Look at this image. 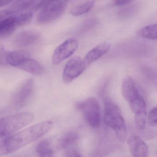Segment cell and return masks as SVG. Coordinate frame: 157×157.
<instances>
[{
	"mask_svg": "<svg viewBox=\"0 0 157 157\" xmlns=\"http://www.w3.org/2000/svg\"><path fill=\"white\" fill-rule=\"evenodd\" d=\"M94 1H88L74 6L71 11V13L73 16H78L89 12L94 7Z\"/></svg>",
	"mask_w": 157,
	"mask_h": 157,
	"instance_id": "obj_19",
	"label": "cell"
},
{
	"mask_svg": "<svg viewBox=\"0 0 157 157\" xmlns=\"http://www.w3.org/2000/svg\"><path fill=\"white\" fill-rule=\"evenodd\" d=\"M1 65L2 64H6V56H7V52L5 51L4 48H3L1 47Z\"/></svg>",
	"mask_w": 157,
	"mask_h": 157,
	"instance_id": "obj_25",
	"label": "cell"
},
{
	"mask_svg": "<svg viewBox=\"0 0 157 157\" xmlns=\"http://www.w3.org/2000/svg\"><path fill=\"white\" fill-rule=\"evenodd\" d=\"M67 2L48 1L46 5L41 10L37 18V22L41 25L51 23L59 19L65 12Z\"/></svg>",
	"mask_w": 157,
	"mask_h": 157,
	"instance_id": "obj_6",
	"label": "cell"
},
{
	"mask_svg": "<svg viewBox=\"0 0 157 157\" xmlns=\"http://www.w3.org/2000/svg\"><path fill=\"white\" fill-rule=\"evenodd\" d=\"M12 1H4L2 2H1V7H4V6H6V5H9V4H11L12 3Z\"/></svg>",
	"mask_w": 157,
	"mask_h": 157,
	"instance_id": "obj_28",
	"label": "cell"
},
{
	"mask_svg": "<svg viewBox=\"0 0 157 157\" xmlns=\"http://www.w3.org/2000/svg\"><path fill=\"white\" fill-rule=\"evenodd\" d=\"M148 124L151 127L157 126V107L152 109L147 117Z\"/></svg>",
	"mask_w": 157,
	"mask_h": 157,
	"instance_id": "obj_24",
	"label": "cell"
},
{
	"mask_svg": "<svg viewBox=\"0 0 157 157\" xmlns=\"http://www.w3.org/2000/svg\"><path fill=\"white\" fill-rule=\"evenodd\" d=\"M78 42L77 39L70 38L59 46L54 52L52 57L54 65H57L73 55L78 49Z\"/></svg>",
	"mask_w": 157,
	"mask_h": 157,
	"instance_id": "obj_8",
	"label": "cell"
},
{
	"mask_svg": "<svg viewBox=\"0 0 157 157\" xmlns=\"http://www.w3.org/2000/svg\"><path fill=\"white\" fill-rule=\"evenodd\" d=\"M34 84L33 79L24 82L16 90L12 96L11 104L15 109L23 107L29 101L33 92Z\"/></svg>",
	"mask_w": 157,
	"mask_h": 157,
	"instance_id": "obj_7",
	"label": "cell"
},
{
	"mask_svg": "<svg viewBox=\"0 0 157 157\" xmlns=\"http://www.w3.org/2000/svg\"><path fill=\"white\" fill-rule=\"evenodd\" d=\"M79 136L76 131H71L64 134L58 141V147L66 149L71 147L78 140Z\"/></svg>",
	"mask_w": 157,
	"mask_h": 157,
	"instance_id": "obj_16",
	"label": "cell"
},
{
	"mask_svg": "<svg viewBox=\"0 0 157 157\" xmlns=\"http://www.w3.org/2000/svg\"><path fill=\"white\" fill-rule=\"evenodd\" d=\"M97 23V21L96 18H88L80 26L78 33L80 35L86 33L94 28L96 26Z\"/></svg>",
	"mask_w": 157,
	"mask_h": 157,
	"instance_id": "obj_22",
	"label": "cell"
},
{
	"mask_svg": "<svg viewBox=\"0 0 157 157\" xmlns=\"http://www.w3.org/2000/svg\"><path fill=\"white\" fill-rule=\"evenodd\" d=\"M110 48L109 44L104 43L96 46L89 51L83 59L86 67L105 55L109 51Z\"/></svg>",
	"mask_w": 157,
	"mask_h": 157,
	"instance_id": "obj_13",
	"label": "cell"
},
{
	"mask_svg": "<svg viewBox=\"0 0 157 157\" xmlns=\"http://www.w3.org/2000/svg\"><path fill=\"white\" fill-rule=\"evenodd\" d=\"M104 122L115 132L117 139L124 142L126 139L127 128L120 108L109 97L104 101Z\"/></svg>",
	"mask_w": 157,
	"mask_h": 157,
	"instance_id": "obj_2",
	"label": "cell"
},
{
	"mask_svg": "<svg viewBox=\"0 0 157 157\" xmlns=\"http://www.w3.org/2000/svg\"><path fill=\"white\" fill-rule=\"evenodd\" d=\"M28 57H29V54L22 50L8 52L6 56V62L10 66L16 67L23 59Z\"/></svg>",
	"mask_w": 157,
	"mask_h": 157,
	"instance_id": "obj_17",
	"label": "cell"
},
{
	"mask_svg": "<svg viewBox=\"0 0 157 157\" xmlns=\"http://www.w3.org/2000/svg\"><path fill=\"white\" fill-rule=\"evenodd\" d=\"M138 33L143 38L157 40V24L142 27L140 29Z\"/></svg>",
	"mask_w": 157,
	"mask_h": 157,
	"instance_id": "obj_20",
	"label": "cell"
},
{
	"mask_svg": "<svg viewBox=\"0 0 157 157\" xmlns=\"http://www.w3.org/2000/svg\"><path fill=\"white\" fill-rule=\"evenodd\" d=\"M39 38L40 35L36 32L32 31H23L15 36L14 44L17 47H27L36 43Z\"/></svg>",
	"mask_w": 157,
	"mask_h": 157,
	"instance_id": "obj_12",
	"label": "cell"
},
{
	"mask_svg": "<svg viewBox=\"0 0 157 157\" xmlns=\"http://www.w3.org/2000/svg\"><path fill=\"white\" fill-rule=\"evenodd\" d=\"M16 68L36 75H41L44 70L39 62L29 57L23 59Z\"/></svg>",
	"mask_w": 157,
	"mask_h": 157,
	"instance_id": "obj_15",
	"label": "cell"
},
{
	"mask_svg": "<svg viewBox=\"0 0 157 157\" xmlns=\"http://www.w3.org/2000/svg\"><path fill=\"white\" fill-rule=\"evenodd\" d=\"M83 59L74 57L70 59L66 64L63 73V80L66 84L70 83L78 77L86 68Z\"/></svg>",
	"mask_w": 157,
	"mask_h": 157,
	"instance_id": "obj_9",
	"label": "cell"
},
{
	"mask_svg": "<svg viewBox=\"0 0 157 157\" xmlns=\"http://www.w3.org/2000/svg\"><path fill=\"white\" fill-rule=\"evenodd\" d=\"M129 151L133 157H148L149 149L144 140L137 136H132L128 139Z\"/></svg>",
	"mask_w": 157,
	"mask_h": 157,
	"instance_id": "obj_11",
	"label": "cell"
},
{
	"mask_svg": "<svg viewBox=\"0 0 157 157\" xmlns=\"http://www.w3.org/2000/svg\"><path fill=\"white\" fill-rule=\"evenodd\" d=\"M146 117L147 112L135 114V124L136 127L138 130H142L145 128L146 124Z\"/></svg>",
	"mask_w": 157,
	"mask_h": 157,
	"instance_id": "obj_23",
	"label": "cell"
},
{
	"mask_svg": "<svg viewBox=\"0 0 157 157\" xmlns=\"http://www.w3.org/2000/svg\"><path fill=\"white\" fill-rule=\"evenodd\" d=\"M36 1H18L13 2L10 6L8 9L0 12V20L5 19L9 16L29 11L36 10Z\"/></svg>",
	"mask_w": 157,
	"mask_h": 157,
	"instance_id": "obj_10",
	"label": "cell"
},
{
	"mask_svg": "<svg viewBox=\"0 0 157 157\" xmlns=\"http://www.w3.org/2000/svg\"><path fill=\"white\" fill-rule=\"evenodd\" d=\"M33 17L32 11L9 16L1 20L0 37L5 38L10 35L18 27L29 23Z\"/></svg>",
	"mask_w": 157,
	"mask_h": 157,
	"instance_id": "obj_5",
	"label": "cell"
},
{
	"mask_svg": "<svg viewBox=\"0 0 157 157\" xmlns=\"http://www.w3.org/2000/svg\"><path fill=\"white\" fill-rule=\"evenodd\" d=\"M121 92L124 99L129 103L140 94L134 80L130 76H126L123 80Z\"/></svg>",
	"mask_w": 157,
	"mask_h": 157,
	"instance_id": "obj_14",
	"label": "cell"
},
{
	"mask_svg": "<svg viewBox=\"0 0 157 157\" xmlns=\"http://www.w3.org/2000/svg\"><path fill=\"white\" fill-rule=\"evenodd\" d=\"M129 103L130 109L136 114L146 112V104L143 97L139 94Z\"/></svg>",
	"mask_w": 157,
	"mask_h": 157,
	"instance_id": "obj_21",
	"label": "cell"
},
{
	"mask_svg": "<svg viewBox=\"0 0 157 157\" xmlns=\"http://www.w3.org/2000/svg\"><path fill=\"white\" fill-rule=\"evenodd\" d=\"M66 157H82L81 155L75 150H70L66 152Z\"/></svg>",
	"mask_w": 157,
	"mask_h": 157,
	"instance_id": "obj_26",
	"label": "cell"
},
{
	"mask_svg": "<svg viewBox=\"0 0 157 157\" xmlns=\"http://www.w3.org/2000/svg\"><path fill=\"white\" fill-rule=\"evenodd\" d=\"M36 151L38 157H55L54 150L48 140H44L39 143L36 147Z\"/></svg>",
	"mask_w": 157,
	"mask_h": 157,
	"instance_id": "obj_18",
	"label": "cell"
},
{
	"mask_svg": "<svg viewBox=\"0 0 157 157\" xmlns=\"http://www.w3.org/2000/svg\"><path fill=\"white\" fill-rule=\"evenodd\" d=\"M131 2L130 1L127 0H117L114 2L113 4L115 6H122L128 4Z\"/></svg>",
	"mask_w": 157,
	"mask_h": 157,
	"instance_id": "obj_27",
	"label": "cell"
},
{
	"mask_svg": "<svg viewBox=\"0 0 157 157\" xmlns=\"http://www.w3.org/2000/svg\"><path fill=\"white\" fill-rule=\"evenodd\" d=\"M34 115L30 112H23L2 118L0 120V136L5 138L24 127L33 120Z\"/></svg>",
	"mask_w": 157,
	"mask_h": 157,
	"instance_id": "obj_3",
	"label": "cell"
},
{
	"mask_svg": "<svg viewBox=\"0 0 157 157\" xmlns=\"http://www.w3.org/2000/svg\"><path fill=\"white\" fill-rule=\"evenodd\" d=\"M76 108L83 115L87 124L93 128H97L101 124V107L99 102L93 97H90L85 101L78 102Z\"/></svg>",
	"mask_w": 157,
	"mask_h": 157,
	"instance_id": "obj_4",
	"label": "cell"
},
{
	"mask_svg": "<svg viewBox=\"0 0 157 157\" xmlns=\"http://www.w3.org/2000/svg\"><path fill=\"white\" fill-rule=\"evenodd\" d=\"M52 127V121H43L4 138L0 142V156L10 154L36 141L48 133Z\"/></svg>",
	"mask_w": 157,
	"mask_h": 157,
	"instance_id": "obj_1",
	"label": "cell"
}]
</instances>
